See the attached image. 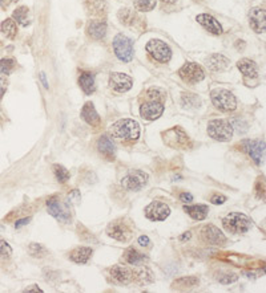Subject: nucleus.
<instances>
[{
    "label": "nucleus",
    "instance_id": "1",
    "mask_svg": "<svg viewBox=\"0 0 266 293\" xmlns=\"http://www.w3.org/2000/svg\"><path fill=\"white\" fill-rule=\"evenodd\" d=\"M111 132L112 136L120 141H136L140 137V125L129 118H124L112 125Z\"/></svg>",
    "mask_w": 266,
    "mask_h": 293
},
{
    "label": "nucleus",
    "instance_id": "2",
    "mask_svg": "<svg viewBox=\"0 0 266 293\" xmlns=\"http://www.w3.org/2000/svg\"><path fill=\"white\" fill-rule=\"evenodd\" d=\"M222 224L232 234H245L250 230L251 220L245 214L230 213L222 219Z\"/></svg>",
    "mask_w": 266,
    "mask_h": 293
},
{
    "label": "nucleus",
    "instance_id": "3",
    "mask_svg": "<svg viewBox=\"0 0 266 293\" xmlns=\"http://www.w3.org/2000/svg\"><path fill=\"white\" fill-rule=\"evenodd\" d=\"M211 97L215 107L218 108L221 112H233L237 108L236 97L233 95L232 92L226 90V89L217 88L215 90H212Z\"/></svg>",
    "mask_w": 266,
    "mask_h": 293
},
{
    "label": "nucleus",
    "instance_id": "4",
    "mask_svg": "<svg viewBox=\"0 0 266 293\" xmlns=\"http://www.w3.org/2000/svg\"><path fill=\"white\" fill-rule=\"evenodd\" d=\"M208 134L217 141H229L233 136V126L225 120H213L208 124Z\"/></svg>",
    "mask_w": 266,
    "mask_h": 293
},
{
    "label": "nucleus",
    "instance_id": "5",
    "mask_svg": "<svg viewBox=\"0 0 266 293\" xmlns=\"http://www.w3.org/2000/svg\"><path fill=\"white\" fill-rule=\"evenodd\" d=\"M164 142L173 149H188L190 146V139L186 133L180 128H172L163 134Z\"/></svg>",
    "mask_w": 266,
    "mask_h": 293
},
{
    "label": "nucleus",
    "instance_id": "6",
    "mask_svg": "<svg viewBox=\"0 0 266 293\" xmlns=\"http://www.w3.org/2000/svg\"><path fill=\"white\" fill-rule=\"evenodd\" d=\"M113 51L118 59L124 62H129L133 59V43L125 35H117L113 40Z\"/></svg>",
    "mask_w": 266,
    "mask_h": 293
},
{
    "label": "nucleus",
    "instance_id": "7",
    "mask_svg": "<svg viewBox=\"0 0 266 293\" xmlns=\"http://www.w3.org/2000/svg\"><path fill=\"white\" fill-rule=\"evenodd\" d=\"M149 176L147 172L140 171V170H132L126 174L121 180V186L125 190L139 191L141 190L145 184L148 183Z\"/></svg>",
    "mask_w": 266,
    "mask_h": 293
},
{
    "label": "nucleus",
    "instance_id": "8",
    "mask_svg": "<svg viewBox=\"0 0 266 293\" xmlns=\"http://www.w3.org/2000/svg\"><path fill=\"white\" fill-rule=\"evenodd\" d=\"M147 52L159 62H168L172 57V51L169 45L161 40H151L147 44Z\"/></svg>",
    "mask_w": 266,
    "mask_h": 293
},
{
    "label": "nucleus",
    "instance_id": "9",
    "mask_svg": "<svg viewBox=\"0 0 266 293\" xmlns=\"http://www.w3.org/2000/svg\"><path fill=\"white\" fill-rule=\"evenodd\" d=\"M178 74L188 84H197V82H200V81L204 80V77H205L203 68L197 65V64H194V62L185 64L181 69L178 70Z\"/></svg>",
    "mask_w": 266,
    "mask_h": 293
},
{
    "label": "nucleus",
    "instance_id": "10",
    "mask_svg": "<svg viewBox=\"0 0 266 293\" xmlns=\"http://www.w3.org/2000/svg\"><path fill=\"white\" fill-rule=\"evenodd\" d=\"M47 209H48V213L51 214L53 218L61 222V223H66L68 220H71V214L70 210L64 203L59 201L57 198H51L47 201Z\"/></svg>",
    "mask_w": 266,
    "mask_h": 293
},
{
    "label": "nucleus",
    "instance_id": "11",
    "mask_svg": "<svg viewBox=\"0 0 266 293\" xmlns=\"http://www.w3.org/2000/svg\"><path fill=\"white\" fill-rule=\"evenodd\" d=\"M244 150L257 165H261L265 159V141H245Z\"/></svg>",
    "mask_w": 266,
    "mask_h": 293
},
{
    "label": "nucleus",
    "instance_id": "12",
    "mask_svg": "<svg viewBox=\"0 0 266 293\" xmlns=\"http://www.w3.org/2000/svg\"><path fill=\"white\" fill-rule=\"evenodd\" d=\"M170 214L169 207L161 202H152L151 205L145 209V216L153 222H161L165 220Z\"/></svg>",
    "mask_w": 266,
    "mask_h": 293
},
{
    "label": "nucleus",
    "instance_id": "13",
    "mask_svg": "<svg viewBox=\"0 0 266 293\" xmlns=\"http://www.w3.org/2000/svg\"><path fill=\"white\" fill-rule=\"evenodd\" d=\"M201 236H203V240L208 244H212V246H222L224 243L226 242L225 235L222 234L217 227L215 226H205L201 231Z\"/></svg>",
    "mask_w": 266,
    "mask_h": 293
},
{
    "label": "nucleus",
    "instance_id": "14",
    "mask_svg": "<svg viewBox=\"0 0 266 293\" xmlns=\"http://www.w3.org/2000/svg\"><path fill=\"white\" fill-rule=\"evenodd\" d=\"M109 85H111L112 89H115L116 92L124 93L128 92L133 85L132 77H129L128 74L125 73H112L111 77H109Z\"/></svg>",
    "mask_w": 266,
    "mask_h": 293
},
{
    "label": "nucleus",
    "instance_id": "15",
    "mask_svg": "<svg viewBox=\"0 0 266 293\" xmlns=\"http://www.w3.org/2000/svg\"><path fill=\"white\" fill-rule=\"evenodd\" d=\"M249 23H250L251 30L257 33L265 32V10L261 7L251 8L249 12Z\"/></svg>",
    "mask_w": 266,
    "mask_h": 293
},
{
    "label": "nucleus",
    "instance_id": "16",
    "mask_svg": "<svg viewBox=\"0 0 266 293\" xmlns=\"http://www.w3.org/2000/svg\"><path fill=\"white\" fill-rule=\"evenodd\" d=\"M108 235H109L111 238L116 239V240L126 242V240L130 238V230L125 223H122L121 220H118V222H113L112 224H109V227H108Z\"/></svg>",
    "mask_w": 266,
    "mask_h": 293
},
{
    "label": "nucleus",
    "instance_id": "17",
    "mask_svg": "<svg viewBox=\"0 0 266 293\" xmlns=\"http://www.w3.org/2000/svg\"><path fill=\"white\" fill-rule=\"evenodd\" d=\"M140 113L143 118L148 120V121H153L161 117V114L164 113V107L161 103H156V101H151V103L144 104L140 109Z\"/></svg>",
    "mask_w": 266,
    "mask_h": 293
},
{
    "label": "nucleus",
    "instance_id": "18",
    "mask_svg": "<svg viewBox=\"0 0 266 293\" xmlns=\"http://www.w3.org/2000/svg\"><path fill=\"white\" fill-rule=\"evenodd\" d=\"M197 22H198L208 32L213 33V35H221L222 33L221 24H220V23H218L212 15L201 14V15L197 16Z\"/></svg>",
    "mask_w": 266,
    "mask_h": 293
},
{
    "label": "nucleus",
    "instance_id": "19",
    "mask_svg": "<svg viewBox=\"0 0 266 293\" xmlns=\"http://www.w3.org/2000/svg\"><path fill=\"white\" fill-rule=\"evenodd\" d=\"M82 118L84 120L85 122H87V124L91 125V126H93V128H99L100 122H101V120H100V116L97 114L96 109H95V107H93L92 103H87L84 107H83Z\"/></svg>",
    "mask_w": 266,
    "mask_h": 293
},
{
    "label": "nucleus",
    "instance_id": "20",
    "mask_svg": "<svg viewBox=\"0 0 266 293\" xmlns=\"http://www.w3.org/2000/svg\"><path fill=\"white\" fill-rule=\"evenodd\" d=\"M97 147H99V151L104 157L109 159V161H113V158H115L116 154V147L115 143L112 141L109 137L103 136L101 138L99 139V143H97Z\"/></svg>",
    "mask_w": 266,
    "mask_h": 293
},
{
    "label": "nucleus",
    "instance_id": "21",
    "mask_svg": "<svg viewBox=\"0 0 266 293\" xmlns=\"http://www.w3.org/2000/svg\"><path fill=\"white\" fill-rule=\"evenodd\" d=\"M112 278H115L116 281L121 282V284H128L133 278V273L128 267L124 265H115L111 269Z\"/></svg>",
    "mask_w": 266,
    "mask_h": 293
},
{
    "label": "nucleus",
    "instance_id": "22",
    "mask_svg": "<svg viewBox=\"0 0 266 293\" xmlns=\"http://www.w3.org/2000/svg\"><path fill=\"white\" fill-rule=\"evenodd\" d=\"M207 65L209 66V69L215 70V72H222V70H225L229 66V60L226 59L225 56L215 53V55L208 57Z\"/></svg>",
    "mask_w": 266,
    "mask_h": 293
},
{
    "label": "nucleus",
    "instance_id": "23",
    "mask_svg": "<svg viewBox=\"0 0 266 293\" xmlns=\"http://www.w3.org/2000/svg\"><path fill=\"white\" fill-rule=\"evenodd\" d=\"M87 32L92 39L95 40H100L105 36L107 33V24L104 22H97V20H93L87 26Z\"/></svg>",
    "mask_w": 266,
    "mask_h": 293
},
{
    "label": "nucleus",
    "instance_id": "24",
    "mask_svg": "<svg viewBox=\"0 0 266 293\" xmlns=\"http://www.w3.org/2000/svg\"><path fill=\"white\" fill-rule=\"evenodd\" d=\"M79 85L80 88L83 89V92L85 94H91V93L95 92L96 89V85H95V77H93L92 73H88V72H83L79 77Z\"/></svg>",
    "mask_w": 266,
    "mask_h": 293
},
{
    "label": "nucleus",
    "instance_id": "25",
    "mask_svg": "<svg viewBox=\"0 0 266 293\" xmlns=\"http://www.w3.org/2000/svg\"><path fill=\"white\" fill-rule=\"evenodd\" d=\"M92 256V249L89 247H79L71 252V260L78 264H85L89 260V257Z\"/></svg>",
    "mask_w": 266,
    "mask_h": 293
},
{
    "label": "nucleus",
    "instance_id": "26",
    "mask_svg": "<svg viewBox=\"0 0 266 293\" xmlns=\"http://www.w3.org/2000/svg\"><path fill=\"white\" fill-rule=\"evenodd\" d=\"M237 66L246 77H257V74H258V68L255 65V62L249 59L240 60Z\"/></svg>",
    "mask_w": 266,
    "mask_h": 293
},
{
    "label": "nucleus",
    "instance_id": "27",
    "mask_svg": "<svg viewBox=\"0 0 266 293\" xmlns=\"http://www.w3.org/2000/svg\"><path fill=\"white\" fill-rule=\"evenodd\" d=\"M185 213H188L189 216H192L193 219L196 220H204L208 216L209 209L205 205H197V206H185Z\"/></svg>",
    "mask_w": 266,
    "mask_h": 293
},
{
    "label": "nucleus",
    "instance_id": "28",
    "mask_svg": "<svg viewBox=\"0 0 266 293\" xmlns=\"http://www.w3.org/2000/svg\"><path fill=\"white\" fill-rule=\"evenodd\" d=\"M124 257H125V260L129 264H132V265H143L145 261L148 260V257L145 256V255H143V253L137 252L135 248L126 249Z\"/></svg>",
    "mask_w": 266,
    "mask_h": 293
},
{
    "label": "nucleus",
    "instance_id": "29",
    "mask_svg": "<svg viewBox=\"0 0 266 293\" xmlns=\"http://www.w3.org/2000/svg\"><path fill=\"white\" fill-rule=\"evenodd\" d=\"M87 10L93 15H101V14H105L107 3H105V0H88Z\"/></svg>",
    "mask_w": 266,
    "mask_h": 293
},
{
    "label": "nucleus",
    "instance_id": "30",
    "mask_svg": "<svg viewBox=\"0 0 266 293\" xmlns=\"http://www.w3.org/2000/svg\"><path fill=\"white\" fill-rule=\"evenodd\" d=\"M198 284V278L194 277V276H188V277H181L176 280V281L172 284L173 288L176 289H186V288H193Z\"/></svg>",
    "mask_w": 266,
    "mask_h": 293
},
{
    "label": "nucleus",
    "instance_id": "31",
    "mask_svg": "<svg viewBox=\"0 0 266 293\" xmlns=\"http://www.w3.org/2000/svg\"><path fill=\"white\" fill-rule=\"evenodd\" d=\"M14 19L20 24V26L26 27L30 24V10L27 7H19L14 11Z\"/></svg>",
    "mask_w": 266,
    "mask_h": 293
},
{
    "label": "nucleus",
    "instance_id": "32",
    "mask_svg": "<svg viewBox=\"0 0 266 293\" xmlns=\"http://www.w3.org/2000/svg\"><path fill=\"white\" fill-rule=\"evenodd\" d=\"M2 32L8 39H15L16 33H18V28H16V23L12 19H7L4 20L2 24Z\"/></svg>",
    "mask_w": 266,
    "mask_h": 293
},
{
    "label": "nucleus",
    "instance_id": "33",
    "mask_svg": "<svg viewBox=\"0 0 266 293\" xmlns=\"http://www.w3.org/2000/svg\"><path fill=\"white\" fill-rule=\"evenodd\" d=\"M118 19H120V22L126 24V26H130L135 23V19H136V15H135V12L129 8H122L118 11Z\"/></svg>",
    "mask_w": 266,
    "mask_h": 293
},
{
    "label": "nucleus",
    "instance_id": "34",
    "mask_svg": "<svg viewBox=\"0 0 266 293\" xmlns=\"http://www.w3.org/2000/svg\"><path fill=\"white\" fill-rule=\"evenodd\" d=\"M133 4L137 11L148 12L156 7V0H135Z\"/></svg>",
    "mask_w": 266,
    "mask_h": 293
},
{
    "label": "nucleus",
    "instance_id": "35",
    "mask_svg": "<svg viewBox=\"0 0 266 293\" xmlns=\"http://www.w3.org/2000/svg\"><path fill=\"white\" fill-rule=\"evenodd\" d=\"M53 172H55L56 179L59 180L60 183H65L66 180L70 179V172L65 167H63L61 165H55L53 166Z\"/></svg>",
    "mask_w": 266,
    "mask_h": 293
},
{
    "label": "nucleus",
    "instance_id": "36",
    "mask_svg": "<svg viewBox=\"0 0 266 293\" xmlns=\"http://www.w3.org/2000/svg\"><path fill=\"white\" fill-rule=\"evenodd\" d=\"M136 277L141 284H148V282L153 281V275H152V272L149 271L148 268H141L140 271L136 273Z\"/></svg>",
    "mask_w": 266,
    "mask_h": 293
},
{
    "label": "nucleus",
    "instance_id": "37",
    "mask_svg": "<svg viewBox=\"0 0 266 293\" xmlns=\"http://www.w3.org/2000/svg\"><path fill=\"white\" fill-rule=\"evenodd\" d=\"M147 94H148V97L152 100V101L161 103V101L165 99L166 93L164 92L163 89H160V88H151L148 92H147Z\"/></svg>",
    "mask_w": 266,
    "mask_h": 293
},
{
    "label": "nucleus",
    "instance_id": "38",
    "mask_svg": "<svg viewBox=\"0 0 266 293\" xmlns=\"http://www.w3.org/2000/svg\"><path fill=\"white\" fill-rule=\"evenodd\" d=\"M14 68H15V60L12 59L0 60V73L2 74H10Z\"/></svg>",
    "mask_w": 266,
    "mask_h": 293
},
{
    "label": "nucleus",
    "instance_id": "39",
    "mask_svg": "<svg viewBox=\"0 0 266 293\" xmlns=\"http://www.w3.org/2000/svg\"><path fill=\"white\" fill-rule=\"evenodd\" d=\"M12 255V248L6 240L0 239V259H10Z\"/></svg>",
    "mask_w": 266,
    "mask_h": 293
},
{
    "label": "nucleus",
    "instance_id": "40",
    "mask_svg": "<svg viewBox=\"0 0 266 293\" xmlns=\"http://www.w3.org/2000/svg\"><path fill=\"white\" fill-rule=\"evenodd\" d=\"M182 104L185 107L192 108V107H197L200 104V100L197 99V95L194 94H182Z\"/></svg>",
    "mask_w": 266,
    "mask_h": 293
},
{
    "label": "nucleus",
    "instance_id": "41",
    "mask_svg": "<svg viewBox=\"0 0 266 293\" xmlns=\"http://www.w3.org/2000/svg\"><path fill=\"white\" fill-rule=\"evenodd\" d=\"M30 253L32 255V256H44L45 253V248L43 246H40V244H35V243H32L30 246Z\"/></svg>",
    "mask_w": 266,
    "mask_h": 293
},
{
    "label": "nucleus",
    "instance_id": "42",
    "mask_svg": "<svg viewBox=\"0 0 266 293\" xmlns=\"http://www.w3.org/2000/svg\"><path fill=\"white\" fill-rule=\"evenodd\" d=\"M7 86H8L7 77L3 76V74H0V100L3 99L4 93H6V90H7Z\"/></svg>",
    "mask_w": 266,
    "mask_h": 293
},
{
    "label": "nucleus",
    "instance_id": "43",
    "mask_svg": "<svg viewBox=\"0 0 266 293\" xmlns=\"http://www.w3.org/2000/svg\"><path fill=\"white\" fill-rule=\"evenodd\" d=\"M226 277H220V281L222 284H230V282H234L237 280L236 275H225Z\"/></svg>",
    "mask_w": 266,
    "mask_h": 293
},
{
    "label": "nucleus",
    "instance_id": "44",
    "mask_svg": "<svg viewBox=\"0 0 266 293\" xmlns=\"http://www.w3.org/2000/svg\"><path fill=\"white\" fill-rule=\"evenodd\" d=\"M225 201L226 198L224 195H215V197H212V203L213 205H222Z\"/></svg>",
    "mask_w": 266,
    "mask_h": 293
},
{
    "label": "nucleus",
    "instance_id": "45",
    "mask_svg": "<svg viewBox=\"0 0 266 293\" xmlns=\"http://www.w3.org/2000/svg\"><path fill=\"white\" fill-rule=\"evenodd\" d=\"M180 199H181L182 202H185V203H189V202L193 201V197L192 194H186V192H184V194L180 195Z\"/></svg>",
    "mask_w": 266,
    "mask_h": 293
},
{
    "label": "nucleus",
    "instance_id": "46",
    "mask_svg": "<svg viewBox=\"0 0 266 293\" xmlns=\"http://www.w3.org/2000/svg\"><path fill=\"white\" fill-rule=\"evenodd\" d=\"M139 244H140V246H143V247L148 246V244H149L148 236H140V238H139Z\"/></svg>",
    "mask_w": 266,
    "mask_h": 293
},
{
    "label": "nucleus",
    "instance_id": "47",
    "mask_svg": "<svg viewBox=\"0 0 266 293\" xmlns=\"http://www.w3.org/2000/svg\"><path fill=\"white\" fill-rule=\"evenodd\" d=\"M30 222V218H26V219H22V220H19V222H16L15 223V227L16 228H19V227H22V226H24V224H27Z\"/></svg>",
    "mask_w": 266,
    "mask_h": 293
},
{
    "label": "nucleus",
    "instance_id": "48",
    "mask_svg": "<svg viewBox=\"0 0 266 293\" xmlns=\"http://www.w3.org/2000/svg\"><path fill=\"white\" fill-rule=\"evenodd\" d=\"M24 292H43V290H41L40 288H37L36 285H33V288H27Z\"/></svg>",
    "mask_w": 266,
    "mask_h": 293
},
{
    "label": "nucleus",
    "instance_id": "49",
    "mask_svg": "<svg viewBox=\"0 0 266 293\" xmlns=\"http://www.w3.org/2000/svg\"><path fill=\"white\" fill-rule=\"evenodd\" d=\"M40 78H41V81H43V85H44L45 88H48V82H47V80H45V74L41 72L40 73Z\"/></svg>",
    "mask_w": 266,
    "mask_h": 293
},
{
    "label": "nucleus",
    "instance_id": "50",
    "mask_svg": "<svg viewBox=\"0 0 266 293\" xmlns=\"http://www.w3.org/2000/svg\"><path fill=\"white\" fill-rule=\"evenodd\" d=\"M190 238V232H186V235H182L181 238H180V240H185V239H189Z\"/></svg>",
    "mask_w": 266,
    "mask_h": 293
},
{
    "label": "nucleus",
    "instance_id": "51",
    "mask_svg": "<svg viewBox=\"0 0 266 293\" xmlns=\"http://www.w3.org/2000/svg\"><path fill=\"white\" fill-rule=\"evenodd\" d=\"M161 2H164V3H168V4L176 3V0H161Z\"/></svg>",
    "mask_w": 266,
    "mask_h": 293
},
{
    "label": "nucleus",
    "instance_id": "52",
    "mask_svg": "<svg viewBox=\"0 0 266 293\" xmlns=\"http://www.w3.org/2000/svg\"><path fill=\"white\" fill-rule=\"evenodd\" d=\"M4 2H7V4H10V3H15V2H18V0H4Z\"/></svg>",
    "mask_w": 266,
    "mask_h": 293
},
{
    "label": "nucleus",
    "instance_id": "53",
    "mask_svg": "<svg viewBox=\"0 0 266 293\" xmlns=\"http://www.w3.org/2000/svg\"><path fill=\"white\" fill-rule=\"evenodd\" d=\"M197 2H200V0H197Z\"/></svg>",
    "mask_w": 266,
    "mask_h": 293
}]
</instances>
